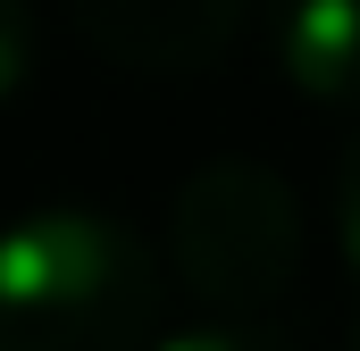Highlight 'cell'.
<instances>
[{"label": "cell", "instance_id": "6da1fadb", "mask_svg": "<svg viewBox=\"0 0 360 351\" xmlns=\"http://www.w3.org/2000/svg\"><path fill=\"white\" fill-rule=\"evenodd\" d=\"M160 335V251L109 209H25L0 226V351H143Z\"/></svg>", "mask_w": 360, "mask_h": 351}, {"label": "cell", "instance_id": "7a4b0ae2", "mask_svg": "<svg viewBox=\"0 0 360 351\" xmlns=\"http://www.w3.org/2000/svg\"><path fill=\"white\" fill-rule=\"evenodd\" d=\"M168 267L210 318H269L302 276V201L293 184L252 159L218 151L168 201Z\"/></svg>", "mask_w": 360, "mask_h": 351}, {"label": "cell", "instance_id": "3957f363", "mask_svg": "<svg viewBox=\"0 0 360 351\" xmlns=\"http://www.w3.org/2000/svg\"><path fill=\"white\" fill-rule=\"evenodd\" d=\"M252 0H76V34L126 76H201L243 34Z\"/></svg>", "mask_w": 360, "mask_h": 351}, {"label": "cell", "instance_id": "277c9868", "mask_svg": "<svg viewBox=\"0 0 360 351\" xmlns=\"http://www.w3.org/2000/svg\"><path fill=\"white\" fill-rule=\"evenodd\" d=\"M269 51L302 100L360 109V0H269Z\"/></svg>", "mask_w": 360, "mask_h": 351}, {"label": "cell", "instance_id": "5b68a950", "mask_svg": "<svg viewBox=\"0 0 360 351\" xmlns=\"http://www.w3.org/2000/svg\"><path fill=\"white\" fill-rule=\"evenodd\" d=\"M143 351H293L285 335H276L269 318H193V326H168V335H151Z\"/></svg>", "mask_w": 360, "mask_h": 351}, {"label": "cell", "instance_id": "8992f818", "mask_svg": "<svg viewBox=\"0 0 360 351\" xmlns=\"http://www.w3.org/2000/svg\"><path fill=\"white\" fill-rule=\"evenodd\" d=\"M34 76V0H0V109Z\"/></svg>", "mask_w": 360, "mask_h": 351}, {"label": "cell", "instance_id": "52a82bcc", "mask_svg": "<svg viewBox=\"0 0 360 351\" xmlns=\"http://www.w3.org/2000/svg\"><path fill=\"white\" fill-rule=\"evenodd\" d=\"M335 243H344V267L360 284V126L344 143V159H335Z\"/></svg>", "mask_w": 360, "mask_h": 351}, {"label": "cell", "instance_id": "ba28073f", "mask_svg": "<svg viewBox=\"0 0 360 351\" xmlns=\"http://www.w3.org/2000/svg\"><path fill=\"white\" fill-rule=\"evenodd\" d=\"M352 351H360V326H352Z\"/></svg>", "mask_w": 360, "mask_h": 351}]
</instances>
